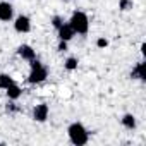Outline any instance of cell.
<instances>
[{"instance_id": "277c9868", "label": "cell", "mask_w": 146, "mask_h": 146, "mask_svg": "<svg viewBox=\"0 0 146 146\" xmlns=\"http://www.w3.org/2000/svg\"><path fill=\"white\" fill-rule=\"evenodd\" d=\"M14 28H16L17 33H28V31L31 29V21H29V17L19 16V17L16 19V23H14Z\"/></svg>"}, {"instance_id": "9c48e42d", "label": "cell", "mask_w": 146, "mask_h": 146, "mask_svg": "<svg viewBox=\"0 0 146 146\" xmlns=\"http://www.w3.org/2000/svg\"><path fill=\"white\" fill-rule=\"evenodd\" d=\"M21 93H23V91H21V88H19V86H16L14 83L7 88V96H9L11 100H17V98L21 96Z\"/></svg>"}, {"instance_id": "5bb4252c", "label": "cell", "mask_w": 146, "mask_h": 146, "mask_svg": "<svg viewBox=\"0 0 146 146\" xmlns=\"http://www.w3.org/2000/svg\"><path fill=\"white\" fill-rule=\"evenodd\" d=\"M131 5H132V0H120V9L122 11H127Z\"/></svg>"}, {"instance_id": "e0dca14e", "label": "cell", "mask_w": 146, "mask_h": 146, "mask_svg": "<svg viewBox=\"0 0 146 146\" xmlns=\"http://www.w3.org/2000/svg\"><path fill=\"white\" fill-rule=\"evenodd\" d=\"M65 48H67V45H65V41H62V43L58 45V50H60V52H64Z\"/></svg>"}, {"instance_id": "8fae6325", "label": "cell", "mask_w": 146, "mask_h": 146, "mask_svg": "<svg viewBox=\"0 0 146 146\" xmlns=\"http://www.w3.org/2000/svg\"><path fill=\"white\" fill-rule=\"evenodd\" d=\"M122 124H124L127 129H134V127H136V119H134V115H131V113L124 115V117H122Z\"/></svg>"}, {"instance_id": "52a82bcc", "label": "cell", "mask_w": 146, "mask_h": 146, "mask_svg": "<svg viewBox=\"0 0 146 146\" xmlns=\"http://www.w3.org/2000/svg\"><path fill=\"white\" fill-rule=\"evenodd\" d=\"M58 36L62 41H69L72 36H74V29L70 28V24H62L58 28Z\"/></svg>"}, {"instance_id": "7c38bea8", "label": "cell", "mask_w": 146, "mask_h": 146, "mask_svg": "<svg viewBox=\"0 0 146 146\" xmlns=\"http://www.w3.org/2000/svg\"><path fill=\"white\" fill-rule=\"evenodd\" d=\"M12 83H14V81H12V78H11V76H7V74H0V88L7 90Z\"/></svg>"}, {"instance_id": "3957f363", "label": "cell", "mask_w": 146, "mask_h": 146, "mask_svg": "<svg viewBox=\"0 0 146 146\" xmlns=\"http://www.w3.org/2000/svg\"><path fill=\"white\" fill-rule=\"evenodd\" d=\"M46 79V69L38 62V60H31V74L28 78V81L31 84H38V83H43Z\"/></svg>"}, {"instance_id": "9a60e30c", "label": "cell", "mask_w": 146, "mask_h": 146, "mask_svg": "<svg viewBox=\"0 0 146 146\" xmlns=\"http://www.w3.org/2000/svg\"><path fill=\"white\" fill-rule=\"evenodd\" d=\"M62 24H64V23H62V19H60L58 16H55V17H53V26H55V28L58 29V28H60Z\"/></svg>"}, {"instance_id": "7a4b0ae2", "label": "cell", "mask_w": 146, "mask_h": 146, "mask_svg": "<svg viewBox=\"0 0 146 146\" xmlns=\"http://www.w3.org/2000/svg\"><path fill=\"white\" fill-rule=\"evenodd\" d=\"M69 24L74 29V33H79V35L88 33V28H90V21H88V16L84 12H74L70 21H69Z\"/></svg>"}, {"instance_id": "ba28073f", "label": "cell", "mask_w": 146, "mask_h": 146, "mask_svg": "<svg viewBox=\"0 0 146 146\" xmlns=\"http://www.w3.org/2000/svg\"><path fill=\"white\" fill-rule=\"evenodd\" d=\"M19 55L23 57V58H26V60H33L35 58V50L29 46V45H23V46H19Z\"/></svg>"}, {"instance_id": "2e32d148", "label": "cell", "mask_w": 146, "mask_h": 146, "mask_svg": "<svg viewBox=\"0 0 146 146\" xmlns=\"http://www.w3.org/2000/svg\"><path fill=\"white\" fill-rule=\"evenodd\" d=\"M96 45H98V46H100V48H103V46H107V45H108V41H107V40H103V38H102V40H98V43H96Z\"/></svg>"}, {"instance_id": "5b68a950", "label": "cell", "mask_w": 146, "mask_h": 146, "mask_svg": "<svg viewBox=\"0 0 146 146\" xmlns=\"http://www.w3.org/2000/svg\"><path fill=\"white\" fill-rule=\"evenodd\" d=\"M14 9L9 2H0V21H11Z\"/></svg>"}, {"instance_id": "30bf717a", "label": "cell", "mask_w": 146, "mask_h": 146, "mask_svg": "<svg viewBox=\"0 0 146 146\" xmlns=\"http://www.w3.org/2000/svg\"><path fill=\"white\" fill-rule=\"evenodd\" d=\"M132 78H137V79H146V72H144V64L139 62L136 65V69L132 70Z\"/></svg>"}, {"instance_id": "8992f818", "label": "cell", "mask_w": 146, "mask_h": 146, "mask_svg": "<svg viewBox=\"0 0 146 146\" xmlns=\"http://www.w3.org/2000/svg\"><path fill=\"white\" fill-rule=\"evenodd\" d=\"M33 117H35V120H38V122H45L46 117H48V107H46L45 103L36 105V108H35V112H33Z\"/></svg>"}, {"instance_id": "4fadbf2b", "label": "cell", "mask_w": 146, "mask_h": 146, "mask_svg": "<svg viewBox=\"0 0 146 146\" xmlns=\"http://www.w3.org/2000/svg\"><path fill=\"white\" fill-rule=\"evenodd\" d=\"M76 67H78V58L70 57V58L65 60V69H67V70H74Z\"/></svg>"}, {"instance_id": "6da1fadb", "label": "cell", "mask_w": 146, "mask_h": 146, "mask_svg": "<svg viewBox=\"0 0 146 146\" xmlns=\"http://www.w3.org/2000/svg\"><path fill=\"white\" fill-rule=\"evenodd\" d=\"M69 137H70V143L76 144V146H83L88 143V131L81 125V124H72L69 127Z\"/></svg>"}]
</instances>
